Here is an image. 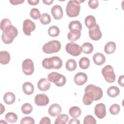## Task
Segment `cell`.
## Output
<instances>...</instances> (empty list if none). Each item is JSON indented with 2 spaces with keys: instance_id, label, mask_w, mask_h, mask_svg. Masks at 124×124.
I'll use <instances>...</instances> for the list:
<instances>
[{
  "instance_id": "obj_8",
  "label": "cell",
  "mask_w": 124,
  "mask_h": 124,
  "mask_svg": "<svg viewBox=\"0 0 124 124\" xmlns=\"http://www.w3.org/2000/svg\"><path fill=\"white\" fill-rule=\"evenodd\" d=\"M65 50L70 55L75 57L79 56L82 52L81 46L73 42L66 44Z\"/></svg>"
},
{
  "instance_id": "obj_29",
  "label": "cell",
  "mask_w": 124,
  "mask_h": 124,
  "mask_svg": "<svg viewBox=\"0 0 124 124\" xmlns=\"http://www.w3.org/2000/svg\"><path fill=\"white\" fill-rule=\"evenodd\" d=\"M69 119V116L65 114L59 115L55 120L54 124H65L67 123Z\"/></svg>"
},
{
  "instance_id": "obj_23",
  "label": "cell",
  "mask_w": 124,
  "mask_h": 124,
  "mask_svg": "<svg viewBox=\"0 0 124 124\" xmlns=\"http://www.w3.org/2000/svg\"><path fill=\"white\" fill-rule=\"evenodd\" d=\"M10 61V55L6 51L0 52V63L2 64H7Z\"/></svg>"
},
{
  "instance_id": "obj_2",
  "label": "cell",
  "mask_w": 124,
  "mask_h": 124,
  "mask_svg": "<svg viewBox=\"0 0 124 124\" xmlns=\"http://www.w3.org/2000/svg\"><path fill=\"white\" fill-rule=\"evenodd\" d=\"M85 93L90 97L93 101H98L103 96V91L101 88L93 84H89L84 90Z\"/></svg>"
},
{
  "instance_id": "obj_36",
  "label": "cell",
  "mask_w": 124,
  "mask_h": 124,
  "mask_svg": "<svg viewBox=\"0 0 124 124\" xmlns=\"http://www.w3.org/2000/svg\"><path fill=\"white\" fill-rule=\"evenodd\" d=\"M51 19L50 16L47 13H43L41 15L40 21L43 25H47L50 23Z\"/></svg>"
},
{
  "instance_id": "obj_3",
  "label": "cell",
  "mask_w": 124,
  "mask_h": 124,
  "mask_svg": "<svg viewBox=\"0 0 124 124\" xmlns=\"http://www.w3.org/2000/svg\"><path fill=\"white\" fill-rule=\"evenodd\" d=\"M83 1L75 0L69 1L66 7L67 15L70 17H76L78 16L80 10V2Z\"/></svg>"
},
{
  "instance_id": "obj_42",
  "label": "cell",
  "mask_w": 124,
  "mask_h": 124,
  "mask_svg": "<svg viewBox=\"0 0 124 124\" xmlns=\"http://www.w3.org/2000/svg\"><path fill=\"white\" fill-rule=\"evenodd\" d=\"M88 5L90 8L95 9L99 5V2L97 0H90L88 1Z\"/></svg>"
},
{
  "instance_id": "obj_16",
  "label": "cell",
  "mask_w": 124,
  "mask_h": 124,
  "mask_svg": "<svg viewBox=\"0 0 124 124\" xmlns=\"http://www.w3.org/2000/svg\"><path fill=\"white\" fill-rule=\"evenodd\" d=\"M62 112V108L58 104H52L49 107L48 109V114L52 117L58 116Z\"/></svg>"
},
{
  "instance_id": "obj_9",
  "label": "cell",
  "mask_w": 124,
  "mask_h": 124,
  "mask_svg": "<svg viewBox=\"0 0 124 124\" xmlns=\"http://www.w3.org/2000/svg\"><path fill=\"white\" fill-rule=\"evenodd\" d=\"M22 69L25 75L27 76L32 75L34 70L33 61L30 59L24 60L22 63Z\"/></svg>"
},
{
  "instance_id": "obj_1",
  "label": "cell",
  "mask_w": 124,
  "mask_h": 124,
  "mask_svg": "<svg viewBox=\"0 0 124 124\" xmlns=\"http://www.w3.org/2000/svg\"><path fill=\"white\" fill-rule=\"evenodd\" d=\"M42 65L45 69H60L62 65V61L58 56H53L50 58H45L42 62Z\"/></svg>"
},
{
  "instance_id": "obj_40",
  "label": "cell",
  "mask_w": 124,
  "mask_h": 124,
  "mask_svg": "<svg viewBox=\"0 0 124 124\" xmlns=\"http://www.w3.org/2000/svg\"><path fill=\"white\" fill-rule=\"evenodd\" d=\"M20 123V124H34L35 121L31 117H25L21 119Z\"/></svg>"
},
{
  "instance_id": "obj_6",
  "label": "cell",
  "mask_w": 124,
  "mask_h": 124,
  "mask_svg": "<svg viewBox=\"0 0 124 124\" xmlns=\"http://www.w3.org/2000/svg\"><path fill=\"white\" fill-rule=\"evenodd\" d=\"M48 80L58 87H62L65 85L66 79L64 76L55 72H51L47 75Z\"/></svg>"
},
{
  "instance_id": "obj_46",
  "label": "cell",
  "mask_w": 124,
  "mask_h": 124,
  "mask_svg": "<svg viewBox=\"0 0 124 124\" xmlns=\"http://www.w3.org/2000/svg\"><path fill=\"white\" fill-rule=\"evenodd\" d=\"M68 124H79L80 122L79 120L77 119L76 118H73L69 121V122H68Z\"/></svg>"
},
{
  "instance_id": "obj_37",
  "label": "cell",
  "mask_w": 124,
  "mask_h": 124,
  "mask_svg": "<svg viewBox=\"0 0 124 124\" xmlns=\"http://www.w3.org/2000/svg\"><path fill=\"white\" fill-rule=\"evenodd\" d=\"M30 14V16L35 20H37L40 18L41 16L39 10L35 8H33L31 9Z\"/></svg>"
},
{
  "instance_id": "obj_13",
  "label": "cell",
  "mask_w": 124,
  "mask_h": 124,
  "mask_svg": "<svg viewBox=\"0 0 124 124\" xmlns=\"http://www.w3.org/2000/svg\"><path fill=\"white\" fill-rule=\"evenodd\" d=\"M94 114L99 119H103L106 115V107L102 103L96 104L94 108Z\"/></svg>"
},
{
  "instance_id": "obj_49",
  "label": "cell",
  "mask_w": 124,
  "mask_h": 124,
  "mask_svg": "<svg viewBox=\"0 0 124 124\" xmlns=\"http://www.w3.org/2000/svg\"><path fill=\"white\" fill-rule=\"evenodd\" d=\"M0 107H1L0 114H2L3 113V112H4V111H5V107H4V106H3L2 105V104H0Z\"/></svg>"
},
{
  "instance_id": "obj_45",
  "label": "cell",
  "mask_w": 124,
  "mask_h": 124,
  "mask_svg": "<svg viewBox=\"0 0 124 124\" xmlns=\"http://www.w3.org/2000/svg\"><path fill=\"white\" fill-rule=\"evenodd\" d=\"M118 84L122 87H124V76L122 75L119 77L118 78Z\"/></svg>"
},
{
  "instance_id": "obj_22",
  "label": "cell",
  "mask_w": 124,
  "mask_h": 124,
  "mask_svg": "<svg viewBox=\"0 0 124 124\" xmlns=\"http://www.w3.org/2000/svg\"><path fill=\"white\" fill-rule=\"evenodd\" d=\"M81 36V31L76 30L70 31L67 34V38L69 40L74 42L76 41Z\"/></svg>"
},
{
  "instance_id": "obj_26",
  "label": "cell",
  "mask_w": 124,
  "mask_h": 124,
  "mask_svg": "<svg viewBox=\"0 0 124 124\" xmlns=\"http://www.w3.org/2000/svg\"><path fill=\"white\" fill-rule=\"evenodd\" d=\"M69 114L73 118H76L81 114V110L78 107L73 106L69 108Z\"/></svg>"
},
{
  "instance_id": "obj_20",
  "label": "cell",
  "mask_w": 124,
  "mask_h": 124,
  "mask_svg": "<svg viewBox=\"0 0 124 124\" xmlns=\"http://www.w3.org/2000/svg\"><path fill=\"white\" fill-rule=\"evenodd\" d=\"M22 90L25 94L31 95L34 92V88L33 84L30 82H25L22 85Z\"/></svg>"
},
{
  "instance_id": "obj_25",
  "label": "cell",
  "mask_w": 124,
  "mask_h": 124,
  "mask_svg": "<svg viewBox=\"0 0 124 124\" xmlns=\"http://www.w3.org/2000/svg\"><path fill=\"white\" fill-rule=\"evenodd\" d=\"M107 93L109 97L114 98L119 94L120 89L117 86H112L108 89Z\"/></svg>"
},
{
  "instance_id": "obj_30",
  "label": "cell",
  "mask_w": 124,
  "mask_h": 124,
  "mask_svg": "<svg viewBox=\"0 0 124 124\" xmlns=\"http://www.w3.org/2000/svg\"><path fill=\"white\" fill-rule=\"evenodd\" d=\"M66 69L69 71H73L77 68V62L72 59L68 60L65 64Z\"/></svg>"
},
{
  "instance_id": "obj_28",
  "label": "cell",
  "mask_w": 124,
  "mask_h": 124,
  "mask_svg": "<svg viewBox=\"0 0 124 124\" xmlns=\"http://www.w3.org/2000/svg\"><path fill=\"white\" fill-rule=\"evenodd\" d=\"M82 52L85 54H91L93 50V45L89 42H85L83 43L81 46Z\"/></svg>"
},
{
  "instance_id": "obj_7",
  "label": "cell",
  "mask_w": 124,
  "mask_h": 124,
  "mask_svg": "<svg viewBox=\"0 0 124 124\" xmlns=\"http://www.w3.org/2000/svg\"><path fill=\"white\" fill-rule=\"evenodd\" d=\"M102 74L106 81L108 83H113L116 79L113 68L110 65L105 66L102 70Z\"/></svg>"
},
{
  "instance_id": "obj_21",
  "label": "cell",
  "mask_w": 124,
  "mask_h": 124,
  "mask_svg": "<svg viewBox=\"0 0 124 124\" xmlns=\"http://www.w3.org/2000/svg\"><path fill=\"white\" fill-rule=\"evenodd\" d=\"M4 102L8 105L13 104L16 100L15 95L12 92H6L3 95V97Z\"/></svg>"
},
{
  "instance_id": "obj_43",
  "label": "cell",
  "mask_w": 124,
  "mask_h": 124,
  "mask_svg": "<svg viewBox=\"0 0 124 124\" xmlns=\"http://www.w3.org/2000/svg\"><path fill=\"white\" fill-rule=\"evenodd\" d=\"M40 124H51V121L50 119L47 117H43L40 122H39Z\"/></svg>"
},
{
  "instance_id": "obj_34",
  "label": "cell",
  "mask_w": 124,
  "mask_h": 124,
  "mask_svg": "<svg viewBox=\"0 0 124 124\" xmlns=\"http://www.w3.org/2000/svg\"><path fill=\"white\" fill-rule=\"evenodd\" d=\"M11 25H12L9 19L6 18H4L0 22V29L3 32H4Z\"/></svg>"
},
{
  "instance_id": "obj_12",
  "label": "cell",
  "mask_w": 124,
  "mask_h": 124,
  "mask_svg": "<svg viewBox=\"0 0 124 124\" xmlns=\"http://www.w3.org/2000/svg\"><path fill=\"white\" fill-rule=\"evenodd\" d=\"M48 96L44 93H39L36 95L34 98L35 104L38 106H45L49 103Z\"/></svg>"
},
{
  "instance_id": "obj_14",
  "label": "cell",
  "mask_w": 124,
  "mask_h": 124,
  "mask_svg": "<svg viewBox=\"0 0 124 124\" xmlns=\"http://www.w3.org/2000/svg\"><path fill=\"white\" fill-rule=\"evenodd\" d=\"M87 75L83 72H78L74 76V82L78 86L84 85L87 82Z\"/></svg>"
},
{
  "instance_id": "obj_48",
  "label": "cell",
  "mask_w": 124,
  "mask_h": 124,
  "mask_svg": "<svg viewBox=\"0 0 124 124\" xmlns=\"http://www.w3.org/2000/svg\"><path fill=\"white\" fill-rule=\"evenodd\" d=\"M54 1L53 0H43V2L46 5H51L53 2Z\"/></svg>"
},
{
  "instance_id": "obj_27",
  "label": "cell",
  "mask_w": 124,
  "mask_h": 124,
  "mask_svg": "<svg viewBox=\"0 0 124 124\" xmlns=\"http://www.w3.org/2000/svg\"><path fill=\"white\" fill-rule=\"evenodd\" d=\"M68 28L70 31L76 30L81 31L82 30V25L80 21L78 20H74L69 23Z\"/></svg>"
},
{
  "instance_id": "obj_19",
  "label": "cell",
  "mask_w": 124,
  "mask_h": 124,
  "mask_svg": "<svg viewBox=\"0 0 124 124\" xmlns=\"http://www.w3.org/2000/svg\"><path fill=\"white\" fill-rule=\"evenodd\" d=\"M84 23L89 30L94 28L97 25L95 18L92 15L88 16L85 19Z\"/></svg>"
},
{
  "instance_id": "obj_33",
  "label": "cell",
  "mask_w": 124,
  "mask_h": 124,
  "mask_svg": "<svg viewBox=\"0 0 124 124\" xmlns=\"http://www.w3.org/2000/svg\"><path fill=\"white\" fill-rule=\"evenodd\" d=\"M5 119L6 121L9 123H14L17 121L18 117L16 113L12 112H9L5 115Z\"/></svg>"
},
{
  "instance_id": "obj_35",
  "label": "cell",
  "mask_w": 124,
  "mask_h": 124,
  "mask_svg": "<svg viewBox=\"0 0 124 124\" xmlns=\"http://www.w3.org/2000/svg\"><path fill=\"white\" fill-rule=\"evenodd\" d=\"M21 109L23 113L25 114H29L32 112L33 108L31 105L30 103H26L21 106Z\"/></svg>"
},
{
  "instance_id": "obj_4",
  "label": "cell",
  "mask_w": 124,
  "mask_h": 124,
  "mask_svg": "<svg viewBox=\"0 0 124 124\" xmlns=\"http://www.w3.org/2000/svg\"><path fill=\"white\" fill-rule=\"evenodd\" d=\"M17 35V29L15 26L11 25L6 31L3 32L1 35V39L4 44H10L13 42L15 38Z\"/></svg>"
},
{
  "instance_id": "obj_24",
  "label": "cell",
  "mask_w": 124,
  "mask_h": 124,
  "mask_svg": "<svg viewBox=\"0 0 124 124\" xmlns=\"http://www.w3.org/2000/svg\"><path fill=\"white\" fill-rule=\"evenodd\" d=\"M116 48V44L112 41L108 42L105 46L104 51L108 54H110L114 52Z\"/></svg>"
},
{
  "instance_id": "obj_18",
  "label": "cell",
  "mask_w": 124,
  "mask_h": 124,
  "mask_svg": "<svg viewBox=\"0 0 124 124\" xmlns=\"http://www.w3.org/2000/svg\"><path fill=\"white\" fill-rule=\"evenodd\" d=\"M94 63L97 65H101L106 62V58L103 54L97 52L94 54L93 57Z\"/></svg>"
},
{
  "instance_id": "obj_41",
  "label": "cell",
  "mask_w": 124,
  "mask_h": 124,
  "mask_svg": "<svg viewBox=\"0 0 124 124\" xmlns=\"http://www.w3.org/2000/svg\"><path fill=\"white\" fill-rule=\"evenodd\" d=\"M82 101H83V104L84 105L88 106V105H91L93 103V101L88 95H87L86 93H84V95L83 96Z\"/></svg>"
},
{
  "instance_id": "obj_32",
  "label": "cell",
  "mask_w": 124,
  "mask_h": 124,
  "mask_svg": "<svg viewBox=\"0 0 124 124\" xmlns=\"http://www.w3.org/2000/svg\"><path fill=\"white\" fill-rule=\"evenodd\" d=\"M60 29L56 26H52L48 29V34L49 36L53 37L58 36L60 34Z\"/></svg>"
},
{
  "instance_id": "obj_10",
  "label": "cell",
  "mask_w": 124,
  "mask_h": 124,
  "mask_svg": "<svg viewBox=\"0 0 124 124\" xmlns=\"http://www.w3.org/2000/svg\"><path fill=\"white\" fill-rule=\"evenodd\" d=\"M36 28L35 23L30 19H26L23 21V31L27 36H30Z\"/></svg>"
},
{
  "instance_id": "obj_11",
  "label": "cell",
  "mask_w": 124,
  "mask_h": 124,
  "mask_svg": "<svg viewBox=\"0 0 124 124\" xmlns=\"http://www.w3.org/2000/svg\"><path fill=\"white\" fill-rule=\"evenodd\" d=\"M89 35L90 38L94 41L100 40L102 36V33L100 31L99 26L97 24L94 28L89 30Z\"/></svg>"
},
{
  "instance_id": "obj_5",
  "label": "cell",
  "mask_w": 124,
  "mask_h": 124,
  "mask_svg": "<svg viewBox=\"0 0 124 124\" xmlns=\"http://www.w3.org/2000/svg\"><path fill=\"white\" fill-rule=\"evenodd\" d=\"M61 48V44L58 40L50 41L43 46L42 49L44 52L46 54L57 53Z\"/></svg>"
},
{
  "instance_id": "obj_44",
  "label": "cell",
  "mask_w": 124,
  "mask_h": 124,
  "mask_svg": "<svg viewBox=\"0 0 124 124\" xmlns=\"http://www.w3.org/2000/svg\"><path fill=\"white\" fill-rule=\"evenodd\" d=\"M10 2L14 5L22 4L24 2V0H10Z\"/></svg>"
},
{
  "instance_id": "obj_15",
  "label": "cell",
  "mask_w": 124,
  "mask_h": 124,
  "mask_svg": "<svg viewBox=\"0 0 124 124\" xmlns=\"http://www.w3.org/2000/svg\"><path fill=\"white\" fill-rule=\"evenodd\" d=\"M51 13L53 18L56 20H60L63 16V10L59 5L53 6L51 9Z\"/></svg>"
},
{
  "instance_id": "obj_31",
  "label": "cell",
  "mask_w": 124,
  "mask_h": 124,
  "mask_svg": "<svg viewBox=\"0 0 124 124\" xmlns=\"http://www.w3.org/2000/svg\"><path fill=\"white\" fill-rule=\"evenodd\" d=\"M90 60L87 57H83L79 61V66L82 69H88L90 66Z\"/></svg>"
},
{
  "instance_id": "obj_38",
  "label": "cell",
  "mask_w": 124,
  "mask_h": 124,
  "mask_svg": "<svg viewBox=\"0 0 124 124\" xmlns=\"http://www.w3.org/2000/svg\"><path fill=\"white\" fill-rule=\"evenodd\" d=\"M120 106L117 104H114L110 106L109 111L110 114L112 115L118 114L120 111Z\"/></svg>"
},
{
  "instance_id": "obj_47",
  "label": "cell",
  "mask_w": 124,
  "mask_h": 124,
  "mask_svg": "<svg viewBox=\"0 0 124 124\" xmlns=\"http://www.w3.org/2000/svg\"><path fill=\"white\" fill-rule=\"evenodd\" d=\"M28 2L31 5H36L39 2V0H28Z\"/></svg>"
},
{
  "instance_id": "obj_17",
  "label": "cell",
  "mask_w": 124,
  "mask_h": 124,
  "mask_svg": "<svg viewBox=\"0 0 124 124\" xmlns=\"http://www.w3.org/2000/svg\"><path fill=\"white\" fill-rule=\"evenodd\" d=\"M51 84L48 79L46 78H41L37 82V87L40 91L45 92L47 91L50 87Z\"/></svg>"
},
{
  "instance_id": "obj_39",
  "label": "cell",
  "mask_w": 124,
  "mask_h": 124,
  "mask_svg": "<svg viewBox=\"0 0 124 124\" xmlns=\"http://www.w3.org/2000/svg\"><path fill=\"white\" fill-rule=\"evenodd\" d=\"M96 121L91 115H88L85 117L83 120L84 124H95Z\"/></svg>"
}]
</instances>
